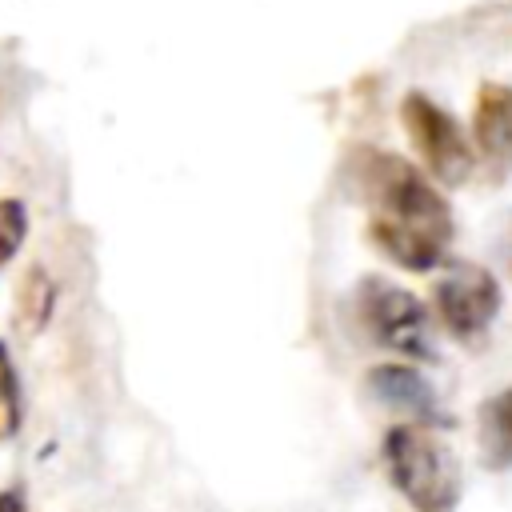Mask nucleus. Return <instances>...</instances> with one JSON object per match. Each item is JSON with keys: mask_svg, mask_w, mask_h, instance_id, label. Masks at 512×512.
<instances>
[{"mask_svg": "<svg viewBox=\"0 0 512 512\" xmlns=\"http://www.w3.org/2000/svg\"><path fill=\"white\" fill-rule=\"evenodd\" d=\"M356 188L368 200V240L408 272H432L444 264L452 240V208L432 180L392 152L356 156Z\"/></svg>", "mask_w": 512, "mask_h": 512, "instance_id": "nucleus-1", "label": "nucleus"}, {"mask_svg": "<svg viewBox=\"0 0 512 512\" xmlns=\"http://www.w3.org/2000/svg\"><path fill=\"white\" fill-rule=\"evenodd\" d=\"M384 468L392 488L416 512H452L460 500V472L452 452L432 436L428 424L404 420L384 436Z\"/></svg>", "mask_w": 512, "mask_h": 512, "instance_id": "nucleus-2", "label": "nucleus"}, {"mask_svg": "<svg viewBox=\"0 0 512 512\" xmlns=\"http://www.w3.org/2000/svg\"><path fill=\"white\" fill-rule=\"evenodd\" d=\"M400 120H404V132L412 140V148L420 152L428 176H436L440 184H464L472 176V144L464 140L460 124L440 108L432 104L428 96L420 92H408L404 104H400Z\"/></svg>", "mask_w": 512, "mask_h": 512, "instance_id": "nucleus-4", "label": "nucleus"}, {"mask_svg": "<svg viewBox=\"0 0 512 512\" xmlns=\"http://www.w3.org/2000/svg\"><path fill=\"white\" fill-rule=\"evenodd\" d=\"M56 312V280L36 264L20 276L16 284V308H12V324L24 340H32L36 332H44V324Z\"/></svg>", "mask_w": 512, "mask_h": 512, "instance_id": "nucleus-9", "label": "nucleus"}, {"mask_svg": "<svg viewBox=\"0 0 512 512\" xmlns=\"http://www.w3.org/2000/svg\"><path fill=\"white\" fill-rule=\"evenodd\" d=\"M364 384L376 396V404H384L392 412H404V416H412L420 424L440 420L436 392H432V384L412 364H376V368H368Z\"/></svg>", "mask_w": 512, "mask_h": 512, "instance_id": "nucleus-6", "label": "nucleus"}, {"mask_svg": "<svg viewBox=\"0 0 512 512\" xmlns=\"http://www.w3.org/2000/svg\"><path fill=\"white\" fill-rule=\"evenodd\" d=\"M432 308L456 340H476L500 312V284L480 264H452L432 288Z\"/></svg>", "mask_w": 512, "mask_h": 512, "instance_id": "nucleus-5", "label": "nucleus"}, {"mask_svg": "<svg viewBox=\"0 0 512 512\" xmlns=\"http://www.w3.org/2000/svg\"><path fill=\"white\" fill-rule=\"evenodd\" d=\"M356 316L380 348L412 356V360H436L428 308L408 288L384 276H364L356 288Z\"/></svg>", "mask_w": 512, "mask_h": 512, "instance_id": "nucleus-3", "label": "nucleus"}, {"mask_svg": "<svg viewBox=\"0 0 512 512\" xmlns=\"http://www.w3.org/2000/svg\"><path fill=\"white\" fill-rule=\"evenodd\" d=\"M0 512H24V496L20 492H0Z\"/></svg>", "mask_w": 512, "mask_h": 512, "instance_id": "nucleus-12", "label": "nucleus"}, {"mask_svg": "<svg viewBox=\"0 0 512 512\" xmlns=\"http://www.w3.org/2000/svg\"><path fill=\"white\" fill-rule=\"evenodd\" d=\"M16 428H20V384H16L8 348L0 344V440L16 436Z\"/></svg>", "mask_w": 512, "mask_h": 512, "instance_id": "nucleus-10", "label": "nucleus"}, {"mask_svg": "<svg viewBox=\"0 0 512 512\" xmlns=\"http://www.w3.org/2000/svg\"><path fill=\"white\" fill-rule=\"evenodd\" d=\"M28 236V212L20 200H0V268L20 252Z\"/></svg>", "mask_w": 512, "mask_h": 512, "instance_id": "nucleus-11", "label": "nucleus"}, {"mask_svg": "<svg viewBox=\"0 0 512 512\" xmlns=\"http://www.w3.org/2000/svg\"><path fill=\"white\" fill-rule=\"evenodd\" d=\"M476 444H480L484 468L492 472L512 468V388L488 396L476 408Z\"/></svg>", "mask_w": 512, "mask_h": 512, "instance_id": "nucleus-8", "label": "nucleus"}, {"mask_svg": "<svg viewBox=\"0 0 512 512\" xmlns=\"http://www.w3.org/2000/svg\"><path fill=\"white\" fill-rule=\"evenodd\" d=\"M472 136H476V152L488 160V168L496 176H504L512 164V88H504V84L480 88L476 112H472Z\"/></svg>", "mask_w": 512, "mask_h": 512, "instance_id": "nucleus-7", "label": "nucleus"}]
</instances>
